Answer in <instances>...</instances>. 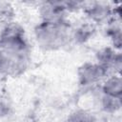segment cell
<instances>
[{
    "label": "cell",
    "instance_id": "1",
    "mask_svg": "<svg viewBox=\"0 0 122 122\" xmlns=\"http://www.w3.org/2000/svg\"><path fill=\"white\" fill-rule=\"evenodd\" d=\"M69 27L66 21L58 23L41 22L34 30L37 43L47 49H54L63 46L70 37Z\"/></svg>",
    "mask_w": 122,
    "mask_h": 122
},
{
    "label": "cell",
    "instance_id": "2",
    "mask_svg": "<svg viewBox=\"0 0 122 122\" xmlns=\"http://www.w3.org/2000/svg\"><path fill=\"white\" fill-rule=\"evenodd\" d=\"M109 71L97 63L87 62L78 69V79L83 86H92L104 80Z\"/></svg>",
    "mask_w": 122,
    "mask_h": 122
},
{
    "label": "cell",
    "instance_id": "3",
    "mask_svg": "<svg viewBox=\"0 0 122 122\" xmlns=\"http://www.w3.org/2000/svg\"><path fill=\"white\" fill-rule=\"evenodd\" d=\"M29 57L14 56L0 50V74L17 75L27 67Z\"/></svg>",
    "mask_w": 122,
    "mask_h": 122
},
{
    "label": "cell",
    "instance_id": "4",
    "mask_svg": "<svg viewBox=\"0 0 122 122\" xmlns=\"http://www.w3.org/2000/svg\"><path fill=\"white\" fill-rule=\"evenodd\" d=\"M39 12L43 22L58 23L65 21V14L67 10L64 2L49 1L44 2L40 6Z\"/></svg>",
    "mask_w": 122,
    "mask_h": 122
},
{
    "label": "cell",
    "instance_id": "5",
    "mask_svg": "<svg viewBox=\"0 0 122 122\" xmlns=\"http://www.w3.org/2000/svg\"><path fill=\"white\" fill-rule=\"evenodd\" d=\"M112 9L103 2H94L86 8V12L93 23L108 22L112 17Z\"/></svg>",
    "mask_w": 122,
    "mask_h": 122
},
{
    "label": "cell",
    "instance_id": "6",
    "mask_svg": "<svg viewBox=\"0 0 122 122\" xmlns=\"http://www.w3.org/2000/svg\"><path fill=\"white\" fill-rule=\"evenodd\" d=\"M102 93L111 97L121 98L122 93V79L119 74H112L107 76L101 87Z\"/></svg>",
    "mask_w": 122,
    "mask_h": 122
},
{
    "label": "cell",
    "instance_id": "7",
    "mask_svg": "<svg viewBox=\"0 0 122 122\" xmlns=\"http://www.w3.org/2000/svg\"><path fill=\"white\" fill-rule=\"evenodd\" d=\"M117 52L118 51H116V50H114L113 48H111V47L102 48L95 54L96 63L103 66L104 68H106L109 71Z\"/></svg>",
    "mask_w": 122,
    "mask_h": 122
},
{
    "label": "cell",
    "instance_id": "8",
    "mask_svg": "<svg viewBox=\"0 0 122 122\" xmlns=\"http://www.w3.org/2000/svg\"><path fill=\"white\" fill-rule=\"evenodd\" d=\"M66 122H96V117L88 110L77 109L69 114Z\"/></svg>",
    "mask_w": 122,
    "mask_h": 122
},
{
    "label": "cell",
    "instance_id": "9",
    "mask_svg": "<svg viewBox=\"0 0 122 122\" xmlns=\"http://www.w3.org/2000/svg\"><path fill=\"white\" fill-rule=\"evenodd\" d=\"M24 36V29L16 22H8L0 32V38L3 37H20Z\"/></svg>",
    "mask_w": 122,
    "mask_h": 122
},
{
    "label": "cell",
    "instance_id": "10",
    "mask_svg": "<svg viewBox=\"0 0 122 122\" xmlns=\"http://www.w3.org/2000/svg\"><path fill=\"white\" fill-rule=\"evenodd\" d=\"M100 106L101 109L106 112H115L121 107L120 98L111 97L103 94L100 98Z\"/></svg>",
    "mask_w": 122,
    "mask_h": 122
},
{
    "label": "cell",
    "instance_id": "11",
    "mask_svg": "<svg viewBox=\"0 0 122 122\" xmlns=\"http://www.w3.org/2000/svg\"><path fill=\"white\" fill-rule=\"evenodd\" d=\"M92 32H93V29L92 26L91 25H83L81 27H79L78 29L74 30L73 33H72V38L80 43L86 42L87 40H89L92 36Z\"/></svg>",
    "mask_w": 122,
    "mask_h": 122
},
{
    "label": "cell",
    "instance_id": "12",
    "mask_svg": "<svg viewBox=\"0 0 122 122\" xmlns=\"http://www.w3.org/2000/svg\"><path fill=\"white\" fill-rule=\"evenodd\" d=\"M10 112V106L8 102L0 99V118L6 117Z\"/></svg>",
    "mask_w": 122,
    "mask_h": 122
}]
</instances>
